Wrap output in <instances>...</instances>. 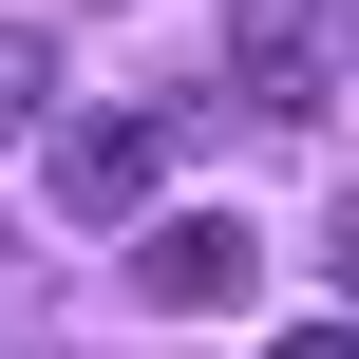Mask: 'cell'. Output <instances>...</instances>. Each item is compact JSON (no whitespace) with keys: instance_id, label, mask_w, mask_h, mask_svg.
<instances>
[{"instance_id":"6da1fadb","label":"cell","mask_w":359,"mask_h":359,"mask_svg":"<svg viewBox=\"0 0 359 359\" xmlns=\"http://www.w3.org/2000/svg\"><path fill=\"white\" fill-rule=\"evenodd\" d=\"M133 303H151V322H246V303H265V227H227V208L133 227Z\"/></svg>"},{"instance_id":"7a4b0ae2","label":"cell","mask_w":359,"mask_h":359,"mask_svg":"<svg viewBox=\"0 0 359 359\" xmlns=\"http://www.w3.org/2000/svg\"><path fill=\"white\" fill-rule=\"evenodd\" d=\"M170 133H189V114H76V133H57V208H76V227H133L151 170H170Z\"/></svg>"},{"instance_id":"3957f363","label":"cell","mask_w":359,"mask_h":359,"mask_svg":"<svg viewBox=\"0 0 359 359\" xmlns=\"http://www.w3.org/2000/svg\"><path fill=\"white\" fill-rule=\"evenodd\" d=\"M227 95L246 114H322V19L303 0H227Z\"/></svg>"},{"instance_id":"277c9868","label":"cell","mask_w":359,"mask_h":359,"mask_svg":"<svg viewBox=\"0 0 359 359\" xmlns=\"http://www.w3.org/2000/svg\"><path fill=\"white\" fill-rule=\"evenodd\" d=\"M38 114H57V38H38V19H0V133H38Z\"/></svg>"},{"instance_id":"5b68a950","label":"cell","mask_w":359,"mask_h":359,"mask_svg":"<svg viewBox=\"0 0 359 359\" xmlns=\"http://www.w3.org/2000/svg\"><path fill=\"white\" fill-rule=\"evenodd\" d=\"M322 284H341V303H359V189H341V227H322Z\"/></svg>"}]
</instances>
